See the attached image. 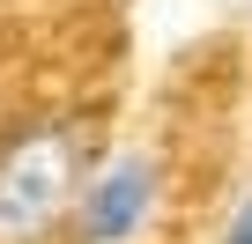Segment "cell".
I'll return each mask as SVG.
<instances>
[{
	"instance_id": "2",
	"label": "cell",
	"mask_w": 252,
	"mask_h": 244,
	"mask_svg": "<svg viewBox=\"0 0 252 244\" xmlns=\"http://www.w3.org/2000/svg\"><path fill=\"white\" fill-rule=\"evenodd\" d=\"M156 200H163V156H149V148L104 156L82 178V192H74L67 237L74 244H134L156 222Z\"/></svg>"
},
{
	"instance_id": "1",
	"label": "cell",
	"mask_w": 252,
	"mask_h": 244,
	"mask_svg": "<svg viewBox=\"0 0 252 244\" xmlns=\"http://www.w3.org/2000/svg\"><path fill=\"white\" fill-rule=\"evenodd\" d=\"M89 141L60 118H37V126L0 141V244H45L52 229H67L74 192L89 178Z\"/></svg>"
},
{
	"instance_id": "3",
	"label": "cell",
	"mask_w": 252,
	"mask_h": 244,
	"mask_svg": "<svg viewBox=\"0 0 252 244\" xmlns=\"http://www.w3.org/2000/svg\"><path fill=\"white\" fill-rule=\"evenodd\" d=\"M215 244H252V185H245V200L230 207V222H222V237Z\"/></svg>"
}]
</instances>
